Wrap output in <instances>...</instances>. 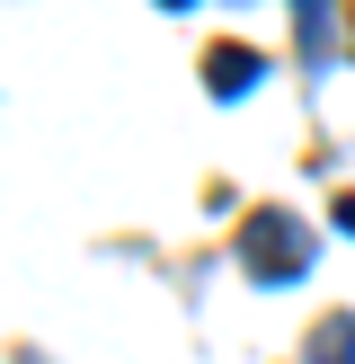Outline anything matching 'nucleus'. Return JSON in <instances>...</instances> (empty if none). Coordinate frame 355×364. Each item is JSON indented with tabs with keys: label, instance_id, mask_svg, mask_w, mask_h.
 <instances>
[{
	"label": "nucleus",
	"instance_id": "obj_2",
	"mask_svg": "<svg viewBox=\"0 0 355 364\" xmlns=\"http://www.w3.org/2000/svg\"><path fill=\"white\" fill-rule=\"evenodd\" d=\"M258 53H248V45H213L204 53V89H213V98H240V89H258Z\"/></svg>",
	"mask_w": 355,
	"mask_h": 364
},
{
	"label": "nucleus",
	"instance_id": "obj_1",
	"mask_svg": "<svg viewBox=\"0 0 355 364\" xmlns=\"http://www.w3.org/2000/svg\"><path fill=\"white\" fill-rule=\"evenodd\" d=\"M240 267H248V284H293L302 267H311V231H302L293 213L258 205L248 231H240Z\"/></svg>",
	"mask_w": 355,
	"mask_h": 364
},
{
	"label": "nucleus",
	"instance_id": "obj_4",
	"mask_svg": "<svg viewBox=\"0 0 355 364\" xmlns=\"http://www.w3.org/2000/svg\"><path fill=\"white\" fill-rule=\"evenodd\" d=\"M337 223H346V231H355V196H346V205H337Z\"/></svg>",
	"mask_w": 355,
	"mask_h": 364
},
{
	"label": "nucleus",
	"instance_id": "obj_3",
	"mask_svg": "<svg viewBox=\"0 0 355 364\" xmlns=\"http://www.w3.org/2000/svg\"><path fill=\"white\" fill-rule=\"evenodd\" d=\"M311 364H355V311H329V320H320Z\"/></svg>",
	"mask_w": 355,
	"mask_h": 364
},
{
	"label": "nucleus",
	"instance_id": "obj_5",
	"mask_svg": "<svg viewBox=\"0 0 355 364\" xmlns=\"http://www.w3.org/2000/svg\"><path fill=\"white\" fill-rule=\"evenodd\" d=\"M169 9H195V0H169Z\"/></svg>",
	"mask_w": 355,
	"mask_h": 364
}]
</instances>
